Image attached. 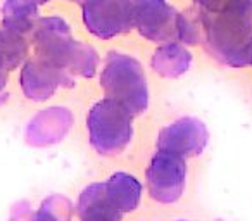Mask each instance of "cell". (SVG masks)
I'll return each instance as SVG.
<instances>
[{
    "mask_svg": "<svg viewBox=\"0 0 252 221\" xmlns=\"http://www.w3.org/2000/svg\"><path fill=\"white\" fill-rule=\"evenodd\" d=\"M206 47L220 63L252 64V0H228L218 11H202Z\"/></svg>",
    "mask_w": 252,
    "mask_h": 221,
    "instance_id": "6da1fadb",
    "label": "cell"
},
{
    "mask_svg": "<svg viewBox=\"0 0 252 221\" xmlns=\"http://www.w3.org/2000/svg\"><path fill=\"white\" fill-rule=\"evenodd\" d=\"M202 36V18L200 12H180L178 42L185 45H195Z\"/></svg>",
    "mask_w": 252,
    "mask_h": 221,
    "instance_id": "ac0fdd59",
    "label": "cell"
},
{
    "mask_svg": "<svg viewBox=\"0 0 252 221\" xmlns=\"http://www.w3.org/2000/svg\"><path fill=\"white\" fill-rule=\"evenodd\" d=\"M35 2L38 5H43V4H47V2H50V0H35Z\"/></svg>",
    "mask_w": 252,
    "mask_h": 221,
    "instance_id": "44dd1931",
    "label": "cell"
},
{
    "mask_svg": "<svg viewBox=\"0 0 252 221\" xmlns=\"http://www.w3.org/2000/svg\"><path fill=\"white\" fill-rule=\"evenodd\" d=\"M149 193L161 204H173L183 195L187 183V162L171 152L158 151L145 171Z\"/></svg>",
    "mask_w": 252,
    "mask_h": 221,
    "instance_id": "5b68a950",
    "label": "cell"
},
{
    "mask_svg": "<svg viewBox=\"0 0 252 221\" xmlns=\"http://www.w3.org/2000/svg\"><path fill=\"white\" fill-rule=\"evenodd\" d=\"M30 36H32L33 47H35V57L59 67V69H64L67 50L74 38L69 23L66 19L61 16L40 18Z\"/></svg>",
    "mask_w": 252,
    "mask_h": 221,
    "instance_id": "ba28073f",
    "label": "cell"
},
{
    "mask_svg": "<svg viewBox=\"0 0 252 221\" xmlns=\"http://www.w3.org/2000/svg\"><path fill=\"white\" fill-rule=\"evenodd\" d=\"M151 66L161 78L175 80L190 69L192 54L182 42L159 43V47L152 54Z\"/></svg>",
    "mask_w": 252,
    "mask_h": 221,
    "instance_id": "7c38bea8",
    "label": "cell"
},
{
    "mask_svg": "<svg viewBox=\"0 0 252 221\" xmlns=\"http://www.w3.org/2000/svg\"><path fill=\"white\" fill-rule=\"evenodd\" d=\"M98 64H100V57L95 47L73 38L66 56V64H64L67 73L73 76L94 78L98 71Z\"/></svg>",
    "mask_w": 252,
    "mask_h": 221,
    "instance_id": "9a60e30c",
    "label": "cell"
},
{
    "mask_svg": "<svg viewBox=\"0 0 252 221\" xmlns=\"http://www.w3.org/2000/svg\"><path fill=\"white\" fill-rule=\"evenodd\" d=\"M0 12L2 28L23 36L32 35L36 21L40 19L38 4L35 0H4Z\"/></svg>",
    "mask_w": 252,
    "mask_h": 221,
    "instance_id": "5bb4252c",
    "label": "cell"
},
{
    "mask_svg": "<svg viewBox=\"0 0 252 221\" xmlns=\"http://www.w3.org/2000/svg\"><path fill=\"white\" fill-rule=\"evenodd\" d=\"M178 221H187V220H178Z\"/></svg>",
    "mask_w": 252,
    "mask_h": 221,
    "instance_id": "603a6c76",
    "label": "cell"
},
{
    "mask_svg": "<svg viewBox=\"0 0 252 221\" xmlns=\"http://www.w3.org/2000/svg\"><path fill=\"white\" fill-rule=\"evenodd\" d=\"M73 125V114L66 107H47L32 118L25 131L26 142L33 147H47L61 142Z\"/></svg>",
    "mask_w": 252,
    "mask_h": 221,
    "instance_id": "30bf717a",
    "label": "cell"
},
{
    "mask_svg": "<svg viewBox=\"0 0 252 221\" xmlns=\"http://www.w3.org/2000/svg\"><path fill=\"white\" fill-rule=\"evenodd\" d=\"M11 221H71V202L63 195H50L32 213L28 206L16 209Z\"/></svg>",
    "mask_w": 252,
    "mask_h": 221,
    "instance_id": "2e32d148",
    "label": "cell"
},
{
    "mask_svg": "<svg viewBox=\"0 0 252 221\" xmlns=\"http://www.w3.org/2000/svg\"><path fill=\"white\" fill-rule=\"evenodd\" d=\"M104 183L109 200L123 214L131 213L138 207L142 199V183L133 175L118 171L109 176V180Z\"/></svg>",
    "mask_w": 252,
    "mask_h": 221,
    "instance_id": "4fadbf2b",
    "label": "cell"
},
{
    "mask_svg": "<svg viewBox=\"0 0 252 221\" xmlns=\"http://www.w3.org/2000/svg\"><path fill=\"white\" fill-rule=\"evenodd\" d=\"M135 0H85L81 19L92 36L111 40L133 30Z\"/></svg>",
    "mask_w": 252,
    "mask_h": 221,
    "instance_id": "277c9868",
    "label": "cell"
},
{
    "mask_svg": "<svg viewBox=\"0 0 252 221\" xmlns=\"http://www.w3.org/2000/svg\"><path fill=\"white\" fill-rule=\"evenodd\" d=\"M202 11H218L221 9L228 0H193Z\"/></svg>",
    "mask_w": 252,
    "mask_h": 221,
    "instance_id": "d6986e66",
    "label": "cell"
},
{
    "mask_svg": "<svg viewBox=\"0 0 252 221\" xmlns=\"http://www.w3.org/2000/svg\"><path fill=\"white\" fill-rule=\"evenodd\" d=\"M209 131L200 120L192 116L180 118L159 131L158 151L171 152L180 158L199 156L206 149Z\"/></svg>",
    "mask_w": 252,
    "mask_h": 221,
    "instance_id": "9c48e42d",
    "label": "cell"
},
{
    "mask_svg": "<svg viewBox=\"0 0 252 221\" xmlns=\"http://www.w3.org/2000/svg\"><path fill=\"white\" fill-rule=\"evenodd\" d=\"M81 221H121L123 213L116 209L105 192V183H90L81 190L76 204Z\"/></svg>",
    "mask_w": 252,
    "mask_h": 221,
    "instance_id": "8fae6325",
    "label": "cell"
},
{
    "mask_svg": "<svg viewBox=\"0 0 252 221\" xmlns=\"http://www.w3.org/2000/svg\"><path fill=\"white\" fill-rule=\"evenodd\" d=\"M100 87L107 98L125 105L133 116L145 113L149 107L147 76L140 61L119 50H111L100 71Z\"/></svg>",
    "mask_w": 252,
    "mask_h": 221,
    "instance_id": "7a4b0ae2",
    "label": "cell"
},
{
    "mask_svg": "<svg viewBox=\"0 0 252 221\" xmlns=\"http://www.w3.org/2000/svg\"><path fill=\"white\" fill-rule=\"evenodd\" d=\"M133 114L112 98H100L88 111L87 128L90 145L100 156L123 152L133 138Z\"/></svg>",
    "mask_w": 252,
    "mask_h": 221,
    "instance_id": "3957f363",
    "label": "cell"
},
{
    "mask_svg": "<svg viewBox=\"0 0 252 221\" xmlns=\"http://www.w3.org/2000/svg\"><path fill=\"white\" fill-rule=\"evenodd\" d=\"M19 83L26 98L33 102H45L59 88H73L74 78L67 71L59 69L38 57H30L21 66Z\"/></svg>",
    "mask_w": 252,
    "mask_h": 221,
    "instance_id": "52a82bcc",
    "label": "cell"
},
{
    "mask_svg": "<svg viewBox=\"0 0 252 221\" xmlns=\"http://www.w3.org/2000/svg\"><path fill=\"white\" fill-rule=\"evenodd\" d=\"M178 19L180 11H176L168 0L133 2V30L149 42H178Z\"/></svg>",
    "mask_w": 252,
    "mask_h": 221,
    "instance_id": "8992f818",
    "label": "cell"
},
{
    "mask_svg": "<svg viewBox=\"0 0 252 221\" xmlns=\"http://www.w3.org/2000/svg\"><path fill=\"white\" fill-rule=\"evenodd\" d=\"M28 52L30 43L26 36L0 28V67H4L5 71H12L23 66L28 59Z\"/></svg>",
    "mask_w": 252,
    "mask_h": 221,
    "instance_id": "e0dca14e",
    "label": "cell"
},
{
    "mask_svg": "<svg viewBox=\"0 0 252 221\" xmlns=\"http://www.w3.org/2000/svg\"><path fill=\"white\" fill-rule=\"evenodd\" d=\"M7 81H9V71L0 67V102L7 97Z\"/></svg>",
    "mask_w": 252,
    "mask_h": 221,
    "instance_id": "ffe728a7",
    "label": "cell"
},
{
    "mask_svg": "<svg viewBox=\"0 0 252 221\" xmlns=\"http://www.w3.org/2000/svg\"><path fill=\"white\" fill-rule=\"evenodd\" d=\"M73 2H78V4H83L85 0H73Z\"/></svg>",
    "mask_w": 252,
    "mask_h": 221,
    "instance_id": "7402d4cb",
    "label": "cell"
}]
</instances>
